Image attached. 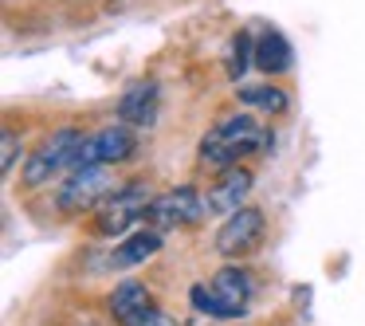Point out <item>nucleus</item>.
<instances>
[{
  "mask_svg": "<svg viewBox=\"0 0 365 326\" xmlns=\"http://www.w3.org/2000/svg\"><path fill=\"white\" fill-rule=\"evenodd\" d=\"M259 146H271V134L259 130V122L252 114H232L224 118L216 130H208L205 142H200V161L212 169H228L236 165L244 153H255Z\"/></svg>",
  "mask_w": 365,
  "mask_h": 326,
  "instance_id": "obj_1",
  "label": "nucleus"
},
{
  "mask_svg": "<svg viewBox=\"0 0 365 326\" xmlns=\"http://www.w3.org/2000/svg\"><path fill=\"white\" fill-rule=\"evenodd\" d=\"M252 299V279L240 268H220L208 283L192 287V307L208 318H240Z\"/></svg>",
  "mask_w": 365,
  "mask_h": 326,
  "instance_id": "obj_2",
  "label": "nucleus"
},
{
  "mask_svg": "<svg viewBox=\"0 0 365 326\" xmlns=\"http://www.w3.org/2000/svg\"><path fill=\"white\" fill-rule=\"evenodd\" d=\"M114 181H110V169L106 165H91V169H75L71 177L63 181L59 189V208L67 213H83V208H95L103 200L114 197Z\"/></svg>",
  "mask_w": 365,
  "mask_h": 326,
  "instance_id": "obj_3",
  "label": "nucleus"
},
{
  "mask_svg": "<svg viewBox=\"0 0 365 326\" xmlns=\"http://www.w3.org/2000/svg\"><path fill=\"white\" fill-rule=\"evenodd\" d=\"M153 197L142 189V185H126V189H118L110 200H103L98 205V220L95 228L103 232V236H118V232H126L130 224H138L145 213H150Z\"/></svg>",
  "mask_w": 365,
  "mask_h": 326,
  "instance_id": "obj_4",
  "label": "nucleus"
},
{
  "mask_svg": "<svg viewBox=\"0 0 365 326\" xmlns=\"http://www.w3.org/2000/svg\"><path fill=\"white\" fill-rule=\"evenodd\" d=\"M83 138L79 130H56V134L48 138V142L40 146V150L28 158V169H24V181L28 185H43L51 181V173H59L63 165H71L75 153H79Z\"/></svg>",
  "mask_w": 365,
  "mask_h": 326,
  "instance_id": "obj_5",
  "label": "nucleus"
},
{
  "mask_svg": "<svg viewBox=\"0 0 365 326\" xmlns=\"http://www.w3.org/2000/svg\"><path fill=\"white\" fill-rule=\"evenodd\" d=\"M138 150L134 134L126 126H106L98 134L83 138L79 153H75L71 169H91V165H114V161H126L130 153Z\"/></svg>",
  "mask_w": 365,
  "mask_h": 326,
  "instance_id": "obj_6",
  "label": "nucleus"
},
{
  "mask_svg": "<svg viewBox=\"0 0 365 326\" xmlns=\"http://www.w3.org/2000/svg\"><path fill=\"white\" fill-rule=\"evenodd\" d=\"M208 213V205L197 197V189H173V193H161V197H153L150 213H145V220L153 224V228H181V224H192L200 220V216Z\"/></svg>",
  "mask_w": 365,
  "mask_h": 326,
  "instance_id": "obj_7",
  "label": "nucleus"
},
{
  "mask_svg": "<svg viewBox=\"0 0 365 326\" xmlns=\"http://www.w3.org/2000/svg\"><path fill=\"white\" fill-rule=\"evenodd\" d=\"M263 236V213L259 208H240L236 216L224 220V228L216 232V252L220 255H240L252 252Z\"/></svg>",
  "mask_w": 365,
  "mask_h": 326,
  "instance_id": "obj_8",
  "label": "nucleus"
},
{
  "mask_svg": "<svg viewBox=\"0 0 365 326\" xmlns=\"http://www.w3.org/2000/svg\"><path fill=\"white\" fill-rule=\"evenodd\" d=\"M110 315H114V322H122V326H142L145 318L153 315V299H150V291H145L142 283H122V287H114V295H110Z\"/></svg>",
  "mask_w": 365,
  "mask_h": 326,
  "instance_id": "obj_9",
  "label": "nucleus"
},
{
  "mask_svg": "<svg viewBox=\"0 0 365 326\" xmlns=\"http://www.w3.org/2000/svg\"><path fill=\"white\" fill-rule=\"evenodd\" d=\"M252 193V173L247 169H228V173L220 177V185H216L212 193H208V213H224V216H236L244 205V197Z\"/></svg>",
  "mask_w": 365,
  "mask_h": 326,
  "instance_id": "obj_10",
  "label": "nucleus"
},
{
  "mask_svg": "<svg viewBox=\"0 0 365 326\" xmlns=\"http://www.w3.org/2000/svg\"><path fill=\"white\" fill-rule=\"evenodd\" d=\"M118 118L130 126H153L158 118V83H134L118 103Z\"/></svg>",
  "mask_w": 365,
  "mask_h": 326,
  "instance_id": "obj_11",
  "label": "nucleus"
},
{
  "mask_svg": "<svg viewBox=\"0 0 365 326\" xmlns=\"http://www.w3.org/2000/svg\"><path fill=\"white\" fill-rule=\"evenodd\" d=\"M158 252H161V232L158 228H142V232H134L126 244H118L110 252V268H138V263H145Z\"/></svg>",
  "mask_w": 365,
  "mask_h": 326,
  "instance_id": "obj_12",
  "label": "nucleus"
},
{
  "mask_svg": "<svg viewBox=\"0 0 365 326\" xmlns=\"http://www.w3.org/2000/svg\"><path fill=\"white\" fill-rule=\"evenodd\" d=\"M255 63H259L263 71H271V75L287 71V67H291V44H287L279 32H263L259 44H255Z\"/></svg>",
  "mask_w": 365,
  "mask_h": 326,
  "instance_id": "obj_13",
  "label": "nucleus"
},
{
  "mask_svg": "<svg viewBox=\"0 0 365 326\" xmlns=\"http://www.w3.org/2000/svg\"><path fill=\"white\" fill-rule=\"evenodd\" d=\"M236 95H240V103L259 106V111H267V114L287 111V95L279 87H267V83H259V87H236Z\"/></svg>",
  "mask_w": 365,
  "mask_h": 326,
  "instance_id": "obj_14",
  "label": "nucleus"
},
{
  "mask_svg": "<svg viewBox=\"0 0 365 326\" xmlns=\"http://www.w3.org/2000/svg\"><path fill=\"white\" fill-rule=\"evenodd\" d=\"M247 56H255V51H252V36L244 32V36L236 40V56H232V67H228V75H232V79H240V75H244Z\"/></svg>",
  "mask_w": 365,
  "mask_h": 326,
  "instance_id": "obj_15",
  "label": "nucleus"
},
{
  "mask_svg": "<svg viewBox=\"0 0 365 326\" xmlns=\"http://www.w3.org/2000/svg\"><path fill=\"white\" fill-rule=\"evenodd\" d=\"M0 146H4V153H0V173H9V169H12V161H16V150H20V142H16V134H12V130H4V138H0Z\"/></svg>",
  "mask_w": 365,
  "mask_h": 326,
  "instance_id": "obj_16",
  "label": "nucleus"
},
{
  "mask_svg": "<svg viewBox=\"0 0 365 326\" xmlns=\"http://www.w3.org/2000/svg\"><path fill=\"white\" fill-rule=\"evenodd\" d=\"M142 326H177V318H169V315H161V310H153V315L145 318Z\"/></svg>",
  "mask_w": 365,
  "mask_h": 326,
  "instance_id": "obj_17",
  "label": "nucleus"
}]
</instances>
